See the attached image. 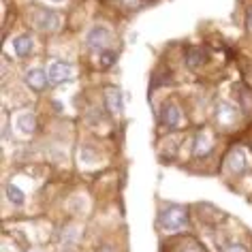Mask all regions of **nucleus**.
I'll use <instances>...</instances> for the list:
<instances>
[{
  "label": "nucleus",
  "mask_w": 252,
  "mask_h": 252,
  "mask_svg": "<svg viewBox=\"0 0 252 252\" xmlns=\"http://www.w3.org/2000/svg\"><path fill=\"white\" fill-rule=\"evenodd\" d=\"M105 103H107V109H109V113H111V116H120V113L124 111L122 92H120L118 88H109V90H107Z\"/></svg>",
  "instance_id": "nucleus-7"
},
{
  "label": "nucleus",
  "mask_w": 252,
  "mask_h": 252,
  "mask_svg": "<svg viewBox=\"0 0 252 252\" xmlns=\"http://www.w3.org/2000/svg\"><path fill=\"white\" fill-rule=\"evenodd\" d=\"M47 77H49V81H52L54 86H60V84H64V81H71V77H73V66L68 64V62L56 60V62L49 64Z\"/></svg>",
  "instance_id": "nucleus-2"
},
{
  "label": "nucleus",
  "mask_w": 252,
  "mask_h": 252,
  "mask_svg": "<svg viewBox=\"0 0 252 252\" xmlns=\"http://www.w3.org/2000/svg\"><path fill=\"white\" fill-rule=\"evenodd\" d=\"M100 252H113L111 248H100Z\"/></svg>",
  "instance_id": "nucleus-19"
},
{
  "label": "nucleus",
  "mask_w": 252,
  "mask_h": 252,
  "mask_svg": "<svg viewBox=\"0 0 252 252\" xmlns=\"http://www.w3.org/2000/svg\"><path fill=\"white\" fill-rule=\"evenodd\" d=\"M15 124H17V130H22L24 135H32L34 128H36V118H34L32 111H24L17 116Z\"/></svg>",
  "instance_id": "nucleus-10"
},
{
  "label": "nucleus",
  "mask_w": 252,
  "mask_h": 252,
  "mask_svg": "<svg viewBox=\"0 0 252 252\" xmlns=\"http://www.w3.org/2000/svg\"><path fill=\"white\" fill-rule=\"evenodd\" d=\"M4 190H7V197H9V201L13 205H24V199H26V197H24V192L15 184H7Z\"/></svg>",
  "instance_id": "nucleus-15"
},
{
  "label": "nucleus",
  "mask_w": 252,
  "mask_h": 252,
  "mask_svg": "<svg viewBox=\"0 0 252 252\" xmlns=\"http://www.w3.org/2000/svg\"><path fill=\"white\" fill-rule=\"evenodd\" d=\"M47 73L45 71H41V68H30V71L26 73V84L32 88L34 92H41V90H45V86H47Z\"/></svg>",
  "instance_id": "nucleus-6"
},
{
  "label": "nucleus",
  "mask_w": 252,
  "mask_h": 252,
  "mask_svg": "<svg viewBox=\"0 0 252 252\" xmlns=\"http://www.w3.org/2000/svg\"><path fill=\"white\" fill-rule=\"evenodd\" d=\"M160 122H162V126H167V128H175V126H180V122H182L180 107L175 103H167L165 107H162V111H160Z\"/></svg>",
  "instance_id": "nucleus-5"
},
{
  "label": "nucleus",
  "mask_w": 252,
  "mask_h": 252,
  "mask_svg": "<svg viewBox=\"0 0 252 252\" xmlns=\"http://www.w3.org/2000/svg\"><path fill=\"white\" fill-rule=\"evenodd\" d=\"M212 152V141L207 133H199L194 137V156H207Z\"/></svg>",
  "instance_id": "nucleus-12"
},
{
  "label": "nucleus",
  "mask_w": 252,
  "mask_h": 252,
  "mask_svg": "<svg viewBox=\"0 0 252 252\" xmlns=\"http://www.w3.org/2000/svg\"><path fill=\"white\" fill-rule=\"evenodd\" d=\"M218 120H220V124H233L237 120V113H235V109H233L231 105L220 103L218 105Z\"/></svg>",
  "instance_id": "nucleus-13"
},
{
  "label": "nucleus",
  "mask_w": 252,
  "mask_h": 252,
  "mask_svg": "<svg viewBox=\"0 0 252 252\" xmlns=\"http://www.w3.org/2000/svg\"><path fill=\"white\" fill-rule=\"evenodd\" d=\"M109 30H107L105 26H94V28H90L88 30V34H86V45H88V49H103L107 43H109Z\"/></svg>",
  "instance_id": "nucleus-3"
},
{
  "label": "nucleus",
  "mask_w": 252,
  "mask_h": 252,
  "mask_svg": "<svg viewBox=\"0 0 252 252\" xmlns=\"http://www.w3.org/2000/svg\"><path fill=\"white\" fill-rule=\"evenodd\" d=\"M235 90H237V94H239L242 111H244V113H250V111H252V92L248 90V88H244V86H235Z\"/></svg>",
  "instance_id": "nucleus-14"
},
{
  "label": "nucleus",
  "mask_w": 252,
  "mask_h": 252,
  "mask_svg": "<svg viewBox=\"0 0 252 252\" xmlns=\"http://www.w3.org/2000/svg\"><path fill=\"white\" fill-rule=\"evenodd\" d=\"M226 165H229V169L233 173H244L246 165H248V162H246V154L239 148H233L229 152V156H226Z\"/></svg>",
  "instance_id": "nucleus-8"
},
{
  "label": "nucleus",
  "mask_w": 252,
  "mask_h": 252,
  "mask_svg": "<svg viewBox=\"0 0 252 252\" xmlns=\"http://www.w3.org/2000/svg\"><path fill=\"white\" fill-rule=\"evenodd\" d=\"M205 60H207V52H205L203 47H197V45H194V47H190V49L186 52V64L190 66V68H199Z\"/></svg>",
  "instance_id": "nucleus-11"
},
{
  "label": "nucleus",
  "mask_w": 252,
  "mask_h": 252,
  "mask_svg": "<svg viewBox=\"0 0 252 252\" xmlns=\"http://www.w3.org/2000/svg\"><path fill=\"white\" fill-rule=\"evenodd\" d=\"M52 2H64V0H52Z\"/></svg>",
  "instance_id": "nucleus-20"
},
{
  "label": "nucleus",
  "mask_w": 252,
  "mask_h": 252,
  "mask_svg": "<svg viewBox=\"0 0 252 252\" xmlns=\"http://www.w3.org/2000/svg\"><path fill=\"white\" fill-rule=\"evenodd\" d=\"M246 22H248V28L252 30V9L248 11V17H246Z\"/></svg>",
  "instance_id": "nucleus-18"
},
{
  "label": "nucleus",
  "mask_w": 252,
  "mask_h": 252,
  "mask_svg": "<svg viewBox=\"0 0 252 252\" xmlns=\"http://www.w3.org/2000/svg\"><path fill=\"white\" fill-rule=\"evenodd\" d=\"M222 252H248V250H246V246H242V244H226Z\"/></svg>",
  "instance_id": "nucleus-17"
},
{
  "label": "nucleus",
  "mask_w": 252,
  "mask_h": 252,
  "mask_svg": "<svg viewBox=\"0 0 252 252\" xmlns=\"http://www.w3.org/2000/svg\"><path fill=\"white\" fill-rule=\"evenodd\" d=\"M113 62H116V54L113 52H100V58H98V64L103 68H109Z\"/></svg>",
  "instance_id": "nucleus-16"
},
{
  "label": "nucleus",
  "mask_w": 252,
  "mask_h": 252,
  "mask_svg": "<svg viewBox=\"0 0 252 252\" xmlns=\"http://www.w3.org/2000/svg\"><path fill=\"white\" fill-rule=\"evenodd\" d=\"M60 15L56 11H39L34 17V24L39 26L41 30H49V32H56L60 28Z\"/></svg>",
  "instance_id": "nucleus-4"
},
{
  "label": "nucleus",
  "mask_w": 252,
  "mask_h": 252,
  "mask_svg": "<svg viewBox=\"0 0 252 252\" xmlns=\"http://www.w3.org/2000/svg\"><path fill=\"white\" fill-rule=\"evenodd\" d=\"M32 49H34L32 36L20 34V36H15V39H13V52H15V56H20V58H26V56H30V54H32Z\"/></svg>",
  "instance_id": "nucleus-9"
},
{
  "label": "nucleus",
  "mask_w": 252,
  "mask_h": 252,
  "mask_svg": "<svg viewBox=\"0 0 252 252\" xmlns=\"http://www.w3.org/2000/svg\"><path fill=\"white\" fill-rule=\"evenodd\" d=\"M186 222H188V214H186L184 207H180V205L165 207L158 216V224L165 231H180L186 226Z\"/></svg>",
  "instance_id": "nucleus-1"
}]
</instances>
